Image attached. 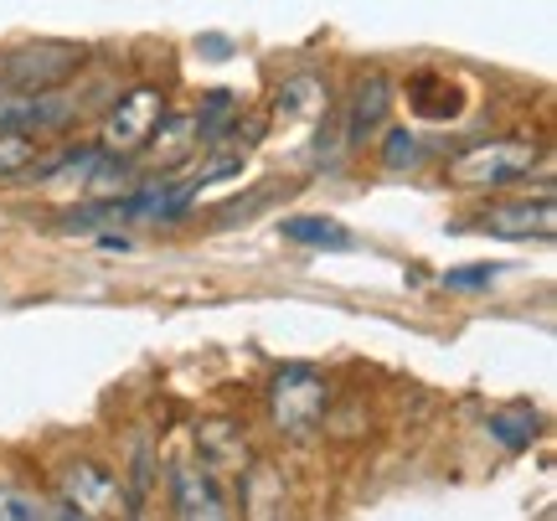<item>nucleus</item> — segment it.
I'll return each mask as SVG.
<instances>
[{
	"label": "nucleus",
	"mask_w": 557,
	"mask_h": 521,
	"mask_svg": "<svg viewBox=\"0 0 557 521\" xmlns=\"http://www.w3.org/2000/svg\"><path fill=\"white\" fill-rule=\"evenodd\" d=\"M542 165V145L537 140H485L459 150L455 161L444 165V181L459 191H500V186H517Z\"/></svg>",
	"instance_id": "f257e3e1"
},
{
	"label": "nucleus",
	"mask_w": 557,
	"mask_h": 521,
	"mask_svg": "<svg viewBox=\"0 0 557 521\" xmlns=\"http://www.w3.org/2000/svg\"><path fill=\"white\" fill-rule=\"evenodd\" d=\"M269 408H274V423L289 439H310L320 429V419H325V408H331V387H325V377H320L315 367L295 361V367L274 372Z\"/></svg>",
	"instance_id": "f03ea898"
},
{
	"label": "nucleus",
	"mask_w": 557,
	"mask_h": 521,
	"mask_svg": "<svg viewBox=\"0 0 557 521\" xmlns=\"http://www.w3.org/2000/svg\"><path fill=\"white\" fill-rule=\"evenodd\" d=\"M62 501L78 506L83 517L94 521H129V501H124L120 475L94 460H78L62 470Z\"/></svg>",
	"instance_id": "7ed1b4c3"
},
{
	"label": "nucleus",
	"mask_w": 557,
	"mask_h": 521,
	"mask_svg": "<svg viewBox=\"0 0 557 521\" xmlns=\"http://www.w3.org/2000/svg\"><path fill=\"white\" fill-rule=\"evenodd\" d=\"M160 120H165L160 88H129V94L109 109V120H103V150H109V156H135V150H145V140L156 135Z\"/></svg>",
	"instance_id": "20e7f679"
},
{
	"label": "nucleus",
	"mask_w": 557,
	"mask_h": 521,
	"mask_svg": "<svg viewBox=\"0 0 557 521\" xmlns=\"http://www.w3.org/2000/svg\"><path fill=\"white\" fill-rule=\"evenodd\" d=\"M470 227H480L485 238H506V243H521V238H553L557 233V201L542 191L537 201L521 197V201H491L485 212L470 218Z\"/></svg>",
	"instance_id": "39448f33"
},
{
	"label": "nucleus",
	"mask_w": 557,
	"mask_h": 521,
	"mask_svg": "<svg viewBox=\"0 0 557 521\" xmlns=\"http://www.w3.org/2000/svg\"><path fill=\"white\" fill-rule=\"evenodd\" d=\"M403 94H408V109L429 124H449L465 114V88H459V78H449L444 67H418Z\"/></svg>",
	"instance_id": "423d86ee"
},
{
	"label": "nucleus",
	"mask_w": 557,
	"mask_h": 521,
	"mask_svg": "<svg viewBox=\"0 0 557 521\" xmlns=\"http://www.w3.org/2000/svg\"><path fill=\"white\" fill-rule=\"evenodd\" d=\"M78 67V47H62V41H41V47H26L5 62V78L16 88H52L58 78H67Z\"/></svg>",
	"instance_id": "0eeeda50"
},
{
	"label": "nucleus",
	"mask_w": 557,
	"mask_h": 521,
	"mask_svg": "<svg viewBox=\"0 0 557 521\" xmlns=\"http://www.w3.org/2000/svg\"><path fill=\"white\" fill-rule=\"evenodd\" d=\"M243 521H289V485L274 460L243 470Z\"/></svg>",
	"instance_id": "6e6552de"
},
{
	"label": "nucleus",
	"mask_w": 557,
	"mask_h": 521,
	"mask_svg": "<svg viewBox=\"0 0 557 521\" xmlns=\"http://www.w3.org/2000/svg\"><path fill=\"white\" fill-rule=\"evenodd\" d=\"M176 517L181 521H233L227 496L212 470H176Z\"/></svg>",
	"instance_id": "1a4fd4ad"
},
{
	"label": "nucleus",
	"mask_w": 557,
	"mask_h": 521,
	"mask_svg": "<svg viewBox=\"0 0 557 521\" xmlns=\"http://www.w3.org/2000/svg\"><path fill=\"white\" fill-rule=\"evenodd\" d=\"M145 150H150V161H156L160 171H181V165L201 150L197 114H165V120L156 124V135L145 140Z\"/></svg>",
	"instance_id": "9d476101"
},
{
	"label": "nucleus",
	"mask_w": 557,
	"mask_h": 521,
	"mask_svg": "<svg viewBox=\"0 0 557 521\" xmlns=\"http://www.w3.org/2000/svg\"><path fill=\"white\" fill-rule=\"evenodd\" d=\"M387 109H393V88L382 73H367L357 83V94H351V120H346V140L361 145L382 120H387Z\"/></svg>",
	"instance_id": "9b49d317"
},
{
	"label": "nucleus",
	"mask_w": 557,
	"mask_h": 521,
	"mask_svg": "<svg viewBox=\"0 0 557 521\" xmlns=\"http://www.w3.org/2000/svg\"><path fill=\"white\" fill-rule=\"evenodd\" d=\"M201 470H212V475H222V470H243L248 464V444H243V429L238 423H201Z\"/></svg>",
	"instance_id": "f8f14e48"
},
{
	"label": "nucleus",
	"mask_w": 557,
	"mask_h": 521,
	"mask_svg": "<svg viewBox=\"0 0 557 521\" xmlns=\"http://www.w3.org/2000/svg\"><path fill=\"white\" fill-rule=\"evenodd\" d=\"M41 161V135L16 129V124H0V181L26 176Z\"/></svg>",
	"instance_id": "ddd939ff"
},
{
	"label": "nucleus",
	"mask_w": 557,
	"mask_h": 521,
	"mask_svg": "<svg viewBox=\"0 0 557 521\" xmlns=\"http://www.w3.org/2000/svg\"><path fill=\"white\" fill-rule=\"evenodd\" d=\"M99 161H103V145H94V150H67L52 171H47V186L52 191H83L88 197V186H94V171H99Z\"/></svg>",
	"instance_id": "4468645a"
},
{
	"label": "nucleus",
	"mask_w": 557,
	"mask_h": 521,
	"mask_svg": "<svg viewBox=\"0 0 557 521\" xmlns=\"http://www.w3.org/2000/svg\"><path fill=\"white\" fill-rule=\"evenodd\" d=\"M537 429H542V419L532 402H506V408L491 413V434H496L506 449H527V444L537 439Z\"/></svg>",
	"instance_id": "2eb2a0df"
},
{
	"label": "nucleus",
	"mask_w": 557,
	"mask_h": 521,
	"mask_svg": "<svg viewBox=\"0 0 557 521\" xmlns=\"http://www.w3.org/2000/svg\"><path fill=\"white\" fill-rule=\"evenodd\" d=\"M289 243H305V248H351V227H341V222L331 218H284V227H278Z\"/></svg>",
	"instance_id": "dca6fc26"
},
{
	"label": "nucleus",
	"mask_w": 557,
	"mask_h": 521,
	"mask_svg": "<svg viewBox=\"0 0 557 521\" xmlns=\"http://www.w3.org/2000/svg\"><path fill=\"white\" fill-rule=\"evenodd\" d=\"M377 156L387 171H413V165H423V140H418L413 129H387Z\"/></svg>",
	"instance_id": "f3484780"
},
{
	"label": "nucleus",
	"mask_w": 557,
	"mask_h": 521,
	"mask_svg": "<svg viewBox=\"0 0 557 521\" xmlns=\"http://www.w3.org/2000/svg\"><path fill=\"white\" fill-rule=\"evenodd\" d=\"M496 274H506L500 263H465V269H449V274H444V289H491Z\"/></svg>",
	"instance_id": "a211bd4d"
},
{
	"label": "nucleus",
	"mask_w": 557,
	"mask_h": 521,
	"mask_svg": "<svg viewBox=\"0 0 557 521\" xmlns=\"http://www.w3.org/2000/svg\"><path fill=\"white\" fill-rule=\"evenodd\" d=\"M0 521H41V501L37 496H26V491L0 485Z\"/></svg>",
	"instance_id": "6ab92c4d"
},
{
	"label": "nucleus",
	"mask_w": 557,
	"mask_h": 521,
	"mask_svg": "<svg viewBox=\"0 0 557 521\" xmlns=\"http://www.w3.org/2000/svg\"><path fill=\"white\" fill-rule=\"evenodd\" d=\"M41 521H94V517H83L78 506H67V501H52V506H41Z\"/></svg>",
	"instance_id": "aec40b11"
}]
</instances>
